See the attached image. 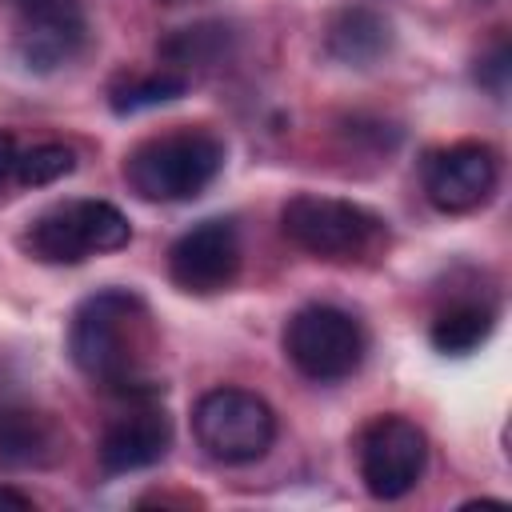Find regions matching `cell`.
I'll use <instances>...</instances> for the list:
<instances>
[{
  "label": "cell",
  "mask_w": 512,
  "mask_h": 512,
  "mask_svg": "<svg viewBox=\"0 0 512 512\" xmlns=\"http://www.w3.org/2000/svg\"><path fill=\"white\" fill-rule=\"evenodd\" d=\"M500 180V160L488 144L464 140L436 152L424 168V192L440 212H472L480 208Z\"/></svg>",
  "instance_id": "9c48e42d"
},
{
  "label": "cell",
  "mask_w": 512,
  "mask_h": 512,
  "mask_svg": "<svg viewBox=\"0 0 512 512\" xmlns=\"http://www.w3.org/2000/svg\"><path fill=\"white\" fill-rule=\"evenodd\" d=\"M60 452L56 424L24 404H0V460L4 464H48Z\"/></svg>",
  "instance_id": "4fadbf2b"
},
{
  "label": "cell",
  "mask_w": 512,
  "mask_h": 512,
  "mask_svg": "<svg viewBox=\"0 0 512 512\" xmlns=\"http://www.w3.org/2000/svg\"><path fill=\"white\" fill-rule=\"evenodd\" d=\"M0 508L28 512V508H36V504H32V496H24V492H16V488H0Z\"/></svg>",
  "instance_id": "d6986e66"
},
{
  "label": "cell",
  "mask_w": 512,
  "mask_h": 512,
  "mask_svg": "<svg viewBox=\"0 0 512 512\" xmlns=\"http://www.w3.org/2000/svg\"><path fill=\"white\" fill-rule=\"evenodd\" d=\"M68 352L72 364L104 392L144 400L160 388L152 380V316L148 304L128 288H104L76 308L68 328Z\"/></svg>",
  "instance_id": "6da1fadb"
},
{
  "label": "cell",
  "mask_w": 512,
  "mask_h": 512,
  "mask_svg": "<svg viewBox=\"0 0 512 512\" xmlns=\"http://www.w3.org/2000/svg\"><path fill=\"white\" fill-rule=\"evenodd\" d=\"M72 168H76V156H72L68 144H36V148L20 152V160H16V180H20L24 188H44V184L64 180Z\"/></svg>",
  "instance_id": "e0dca14e"
},
{
  "label": "cell",
  "mask_w": 512,
  "mask_h": 512,
  "mask_svg": "<svg viewBox=\"0 0 512 512\" xmlns=\"http://www.w3.org/2000/svg\"><path fill=\"white\" fill-rule=\"evenodd\" d=\"M360 480L376 500L408 496L428 464V436L404 416H376L356 444Z\"/></svg>",
  "instance_id": "52a82bcc"
},
{
  "label": "cell",
  "mask_w": 512,
  "mask_h": 512,
  "mask_svg": "<svg viewBox=\"0 0 512 512\" xmlns=\"http://www.w3.org/2000/svg\"><path fill=\"white\" fill-rule=\"evenodd\" d=\"M280 228L296 248L332 264L376 260L388 248V224L376 212H368L364 204L316 196V192L292 196L280 208Z\"/></svg>",
  "instance_id": "3957f363"
},
{
  "label": "cell",
  "mask_w": 512,
  "mask_h": 512,
  "mask_svg": "<svg viewBox=\"0 0 512 512\" xmlns=\"http://www.w3.org/2000/svg\"><path fill=\"white\" fill-rule=\"evenodd\" d=\"M132 240L128 216L108 200H64L40 212L20 236L24 252L40 264H84L88 256L116 252Z\"/></svg>",
  "instance_id": "277c9868"
},
{
  "label": "cell",
  "mask_w": 512,
  "mask_h": 512,
  "mask_svg": "<svg viewBox=\"0 0 512 512\" xmlns=\"http://www.w3.org/2000/svg\"><path fill=\"white\" fill-rule=\"evenodd\" d=\"M224 168V144L212 132L180 128L136 144L124 160V180L140 200H192L200 196Z\"/></svg>",
  "instance_id": "7a4b0ae2"
},
{
  "label": "cell",
  "mask_w": 512,
  "mask_h": 512,
  "mask_svg": "<svg viewBox=\"0 0 512 512\" xmlns=\"http://www.w3.org/2000/svg\"><path fill=\"white\" fill-rule=\"evenodd\" d=\"M172 448V420L156 404H136L116 416L100 436V468L108 476L152 468Z\"/></svg>",
  "instance_id": "8fae6325"
},
{
  "label": "cell",
  "mask_w": 512,
  "mask_h": 512,
  "mask_svg": "<svg viewBox=\"0 0 512 512\" xmlns=\"http://www.w3.org/2000/svg\"><path fill=\"white\" fill-rule=\"evenodd\" d=\"M168 276L192 296H212L232 288L240 276V232L232 220H200L168 248Z\"/></svg>",
  "instance_id": "ba28073f"
},
{
  "label": "cell",
  "mask_w": 512,
  "mask_h": 512,
  "mask_svg": "<svg viewBox=\"0 0 512 512\" xmlns=\"http://www.w3.org/2000/svg\"><path fill=\"white\" fill-rule=\"evenodd\" d=\"M324 44H328L332 60L352 64V68H368L392 48V24L376 8L356 4V8L336 12V20L328 24V40Z\"/></svg>",
  "instance_id": "7c38bea8"
},
{
  "label": "cell",
  "mask_w": 512,
  "mask_h": 512,
  "mask_svg": "<svg viewBox=\"0 0 512 512\" xmlns=\"http://www.w3.org/2000/svg\"><path fill=\"white\" fill-rule=\"evenodd\" d=\"M496 328V312L492 304H480V300H456L448 308L436 312L432 328H428V340L436 352L444 356H468L476 352Z\"/></svg>",
  "instance_id": "5bb4252c"
},
{
  "label": "cell",
  "mask_w": 512,
  "mask_h": 512,
  "mask_svg": "<svg viewBox=\"0 0 512 512\" xmlns=\"http://www.w3.org/2000/svg\"><path fill=\"white\" fill-rule=\"evenodd\" d=\"M184 88H188V76H180V72H172V68H160V72H152V76H128V80L112 84L108 104H112L116 116H132V112H144V108L180 100Z\"/></svg>",
  "instance_id": "9a60e30c"
},
{
  "label": "cell",
  "mask_w": 512,
  "mask_h": 512,
  "mask_svg": "<svg viewBox=\"0 0 512 512\" xmlns=\"http://www.w3.org/2000/svg\"><path fill=\"white\" fill-rule=\"evenodd\" d=\"M16 160H20V148H16V136L0 128V184L8 176H16Z\"/></svg>",
  "instance_id": "ac0fdd59"
},
{
  "label": "cell",
  "mask_w": 512,
  "mask_h": 512,
  "mask_svg": "<svg viewBox=\"0 0 512 512\" xmlns=\"http://www.w3.org/2000/svg\"><path fill=\"white\" fill-rule=\"evenodd\" d=\"M284 352L292 368L316 384L352 376L364 360V328L332 304H304L284 328Z\"/></svg>",
  "instance_id": "8992f818"
},
{
  "label": "cell",
  "mask_w": 512,
  "mask_h": 512,
  "mask_svg": "<svg viewBox=\"0 0 512 512\" xmlns=\"http://www.w3.org/2000/svg\"><path fill=\"white\" fill-rule=\"evenodd\" d=\"M192 436L220 464H252L276 440V412L248 388H212L192 408Z\"/></svg>",
  "instance_id": "5b68a950"
},
{
  "label": "cell",
  "mask_w": 512,
  "mask_h": 512,
  "mask_svg": "<svg viewBox=\"0 0 512 512\" xmlns=\"http://www.w3.org/2000/svg\"><path fill=\"white\" fill-rule=\"evenodd\" d=\"M88 40L84 8L76 0H24L16 24V52L32 72L68 64Z\"/></svg>",
  "instance_id": "30bf717a"
},
{
  "label": "cell",
  "mask_w": 512,
  "mask_h": 512,
  "mask_svg": "<svg viewBox=\"0 0 512 512\" xmlns=\"http://www.w3.org/2000/svg\"><path fill=\"white\" fill-rule=\"evenodd\" d=\"M164 4H184V0H164Z\"/></svg>",
  "instance_id": "ffe728a7"
},
{
  "label": "cell",
  "mask_w": 512,
  "mask_h": 512,
  "mask_svg": "<svg viewBox=\"0 0 512 512\" xmlns=\"http://www.w3.org/2000/svg\"><path fill=\"white\" fill-rule=\"evenodd\" d=\"M228 44V28L224 24H196V28H180L176 36H168L160 44L164 60H172L168 68L184 76V68H208L212 60H220Z\"/></svg>",
  "instance_id": "2e32d148"
}]
</instances>
